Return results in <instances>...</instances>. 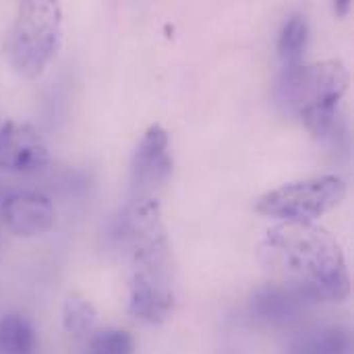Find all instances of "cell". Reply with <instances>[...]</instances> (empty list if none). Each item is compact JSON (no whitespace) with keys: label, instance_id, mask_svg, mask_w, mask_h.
<instances>
[{"label":"cell","instance_id":"1","mask_svg":"<svg viewBox=\"0 0 354 354\" xmlns=\"http://www.w3.org/2000/svg\"><path fill=\"white\" fill-rule=\"evenodd\" d=\"M129 268V313L149 326L164 324L174 309V259L156 199H133L120 222Z\"/></svg>","mask_w":354,"mask_h":354},{"label":"cell","instance_id":"7","mask_svg":"<svg viewBox=\"0 0 354 354\" xmlns=\"http://www.w3.org/2000/svg\"><path fill=\"white\" fill-rule=\"evenodd\" d=\"M48 164V145L29 122L6 120L0 124V168L33 172Z\"/></svg>","mask_w":354,"mask_h":354},{"label":"cell","instance_id":"11","mask_svg":"<svg viewBox=\"0 0 354 354\" xmlns=\"http://www.w3.org/2000/svg\"><path fill=\"white\" fill-rule=\"evenodd\" d=\"M95 319H97V311L87 299L77 297V295L66 299L64 309H62V322H64V330L71 336L87 334L93 328Z\"/></svg>","mask_w":354,"mask_h":354},{"label":"cell","instance_id":"2","mask_svg":"<svg viewBox=\"0 0 354 354\" xmlns=\"http://www.w3.org/2000/svg\"><path fill=\"white\" fill-rule=\"evenodd\" d=\"M257 253L270 274L305 297L340 303L351 295L342 247L317 224L282 222L266 232Z\"/></svg>","mask_w":354,"mask_h":354},{"label":"cell","instance_id":"3","mask_svg":"<svg viewBox=\"0 0 354 354\" xmlns=\"http://www.w3.org/2000/svg\"><path fill=\"white\" fill-rule=\"evenodd\" d=\"M351 83V73L342 60H322L297 64L284 71L276 93L280 104L297 114L309 131L324 135L334 118L336 108Z\"/></svg>","mask_w":354,"mask_h":354},{"label":"cell","instance_id":"12","mask_svg":"<svg viewBox=\"0 0 354 354\" xmlns=\"http://www.w3.org/2000/svg\"><path fill=\"white\" fill-rule=\"evenodd\" d=\"M135 340L124 330H102L93 334L85 346V354H133Z\"/></svg>","mask_w":354,"mask_h":354},{"label":"cell","instance_id":"5","mask_svg":"<svg viewBox=\"0 0 354 354\" xmlns=\"http://www.w3.org/2000/svg\"><path fill=\"white\" fill-rule=\"evenodd\" d=\"M346 195V185L336 174L311 176L278 187L255 201V212L290 224H313L334 209Z\"/></svg>","mask_w":354,"mask_h":354},{"label":"cell","instance_id":"10","mask_svg":"<svg viewBox=\"0 0 354 354\" xmlns=\"http://www.w3.org/2000/svg\"><path fill=\"white\" fill-rule=\"evenodd\" d=\"M307 41H309V25L305 17L301 15L290 17L284 23L280 31V39H278V52H280V58L286 62V68L301 64L305 50H307Z\"/></svg>","mask_w":354,"mask_h":354},{"label":"cell","instance_id":"9","mask_svg":"<svg viewBox=\"0 0 354 354\" xmlns=\"http://www.w3.org/2000/svg\"><path fill=\"white\" fill-rule=\"evenodd\" d=\"M37 334L21 315H4L0 319V354H33Z\"/></svg>","mask_w":354,"mask_h":354},{"label":"cell","instance_id":"6","mask_svg":"<svg viewBox=\"0 0 354 354\" xmlns=\"http://www.w3.org/2000/svg\"><path fill=\"white\" fill-rule=\"evenodd\" d=\"M133 191L139 197H153V191L164 187L172 174L170 135L164 127L151 124L141 137L133 156Z\"/></svg>","mask_w":354,"mask_h":354},{"label":"cell","instance_id":"8","mask_svg":"<svg viewBox=\"0 0 354 354\" xmlns=\"http://www.w3.org/2000/svg\"><path fill=\"white\" fill-rule=\"evenodd\" d=\"M2 216L8 230L17 236H39L54 226V205L52 201L35 191H19L4 199Z\"/></svg>","mask_w":354,"mask_h":354},{"label":"cell","instance_id":"4","mask_svg":"<svg viewBox=\"0 0 354 354\" xmlns=\"http://www.w3.org/2000/svg\"><path fill=\"white\" fill-rule=\"evenodd\" d=\"M62 44V10L56 2H21L4 39V52L10 66L35 79L44 73Z\"/></svg>","mask_w":354,"mask_h":354}]
</instances>
